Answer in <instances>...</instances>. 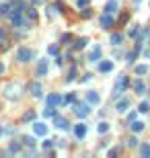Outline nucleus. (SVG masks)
Segmentation results:
<instances>
[{
  "label": "nucleus",
  "mask_w": 150,
  "mask_h": 158,
  "mask_svg": "<svg viewBox=\"0 0 150 158\" xmlns=\"http://www.w3.org/2000/svg\"><path fill=\"white\" fill-rule=\"evenodd\" d=\"M127 86V78L121 74V76H117V82H115V86H113V99H119V94L126 90Z\"/></svg>",
  "instance_id": "obj_1"
},
{
  "label": "nucleus",
  "mask_w": 150,
  "mask_h": 158,
  "mask_svg": "<svg viewBox=\"0 0 150 158\" xmlns=\"http://www.w3.org/2000/svg\"><path fill=\"white\" fill-rule=\"evenodd\" d=\"M19 90H21V86H19V84L8 82V84L4 86V94H6V99H19Z\"/></svg>",
  "instance_id": "obj_2"
},
{
  "label": "nucleus",
  "mask_w": 150,
  "mask_h": 158,
  "mask_svg": "<svg viewBox=\"0 0 150 158\" xmlns=\"http://www.w3.org/2000/svg\"><path fill=\"white\" fill-rule=\"evenodd\" d=\"M17 60H19V62H29V60H33V49H29V47H19V49H17Z\"/></svg>",
  "instance_id": "obj_3"
},
{
  "label": "nucleus",
  "mask_w": 150,
  "mask_h": 158,
  "mask_svg": "<svg viewBox=\"0 0 150 158\" xmlns=\"http://www.w3.org/2000/svg\"><path fill=\"white\" fill-rule=\"evenodd\" d=\"M47 70H49V62H47V57H41L37 64V76H45Z\"/></svg>",
  "instance_id": "obj_4"
},
{
  "label": "nucleus",
  "mask_w": 150,
  "mask_h": 158,
  "mask_svg": "<svg viewBox=\"0 0 150 158\" xmlns=\"http://www.w3.org/2000/svg\"><path fill=\"white\" fill-rule=\"evenodd\" d=\"M74 113H76L78 117H86V115H89V105H86V103H76V105H74Z\"/></svg>",
  "instance_id": "obj_5"
},
{
  "label": "nucleus",
  "mask_w": 150,
  "mask_h": 158,
  "mask_svg": "<svg viewBox=\"0 0 150 158\" xmlns=\"http://www.w3.org/2000/svg\"><path fill=\"white\" fill-rule=\"evenodd\" d=\"M33 132H35V135H47V125L41 123V121H35L33 123Z\"/></svg>",
  "instance_id": "obj_6"
},
{
  "label": "nucleus",
  "mask_w": 150,
  "mask_h": 158,
  "mask_svg": "<svg viewBox=\"0 0 150 158\" xmlns=\"http://www.w3.org/2000/svg\"><path fill=\"white\" fill-rule=\"evenodd\" d=\"M62 97L60 94H56V92H52V94H47V101H45V105H52V107H56V105H62Z\"/></svg>",
  "instance_id": "obj_7"
},
{
  "label": "nucleus",
  "mask_w": 150,
  "mask_h": 158,
  "mask_svg": "<svg viewBox=\"0 0 150 158\" xmlns=\"http://www.w3.org/2000/svg\"><path fill=\"white\" fill-rule=\"evenodd\" d=\"M86 103H91V105H99V103H101V97H99V92H95V90H89V92H86Z\"/></svg>",
  "instance_id": "obj_8"
},
{
  "label": "nucleus",
  "mask_w": 150,
  "mask_h": 158,
  "mask_svg": "<svg viewBox=\"0 0 150 158\" xmlns=\"http://www.w3.org/2000/svg\"><path fill=\"white\" fill-rule=\"evenodd\" d=\"M127 107H130V99H119L115 103V111H119V113L127 111Z\"/></svg>",
  "instance_id": "obj_9"
},
{
  "label": "nucleus",
  "mask_w": 150,
  "mask_h": 158,
  "mask_svg": "<svg viewBox=\"0 0 150 158\" xmlns=\"http://www.w3.org/2000/svg\"><path fill=\"white\" fill-rule=\"evenodd\" d=\"M97 60H101V47L99 45H95L89 54V62H97Z\"/></svg>",
  "instance_id": "obj_10"
},
{
  "label": "nucleus",
  "mask_w": 150,
  "mask_h": 158,
  "mask_svg": "<svg viewBox=\"0 0 150 158\" xmlns=\"http://www.w3.org/2000/svg\"><path fill=\"white\" fill-rule=\"evenodd\" d=\"M29 90H31V94H33V97H41V92H43V86H41L39 82H31Z\"/></svg>",
  "instance_id": "obj_11"
},
{
  "label": "nucleus",
  "mask_w": 150,
  "mask_h": 158,
  "mask_svg": "<svg viewBox=\"0 0 150 158\" xmlns=\"http://www.w3.org/2000/svg\"><path fill=\"white\" fill-rule=\"evenodd\" d=\"M74 135H76L78 140H82V138L86 135V125H84V123H78L76 127H74Z\"/></svg>",
  "instance_id": "obj_12"
},
{
  "label": "nucleus",
  "mask_w": 150,
  "mask_h": 158,
  "mask_svg": "<svg viewBox=\"0 0 150 158\" xmlns=\"http://www.w3.org/2000/svg\"><path fill=\"white\" fill-rule=\"evenodd\" d=\"M54 125H56L58 129H64V132H66V129L70 127V125H68V121H66L64 117H56V119H54Z\"/></svg>",
  "instance_id": "obj_13"
},
{
  "label": "nucleus",
  "mask_w": 150,
  "mask_h": 158,
  "mask_svg": "<svg viewBox=\"0 0 150 158\" xmlns=\"http://www.w3.org/2000/svg\"><path fill=\"white\" fill-rule=\"evenodd\" d=\"M117 11V0H109L107 4H105V12H109V14H113Z\"/></svg>",
  "instance_id": "obj_14"
},
{
  "label": "nucleus",
  "mask_w": 150,
  "mask_h": 158,
  "mask_svg": "<svg viewBox=\"0 0 150 158\" xmlns=\"http://www.w3.org/2000/svg\"><path fill=\"white\" fill-rule=\"evenodd\" d=\"M111 25H113V19L109 17V12H107V14H103V17H101V27H103V29H107V27H111Z\"/></svg>",
  "instance_id": "obj_15"
},
{
  "label": "nucleus",
  "mask_w": 150,
  "mask_h": 158,
  "mask_svg": "<svg viewBox=\"0 0 150 158\" xmlns=\"http://www.w3.org/2000/svg\"><path fill=\"white\" fill-rule=\"evenodd\" d=\"M99 70H101V72H111V70H113V62H109V60H107V62H101V64H99Z\"/></svg>",
  "instance_id": "obj_16"
},
{
  "label": "nucleus",
  "mask_w": 150,
  "mask_h": 158,
  "mask_svg": "<svg viewBox=\"0 0 150 158\" xmlns=\"http://www.w3.org/2000/svg\"><path fill=\"white\" fill-rule=\"evenodd\" d=\"M134 90H136L138 94H144V92H146V86H144V82H142V80H136V82H134Z\"/></svg>",
  "instance_id": "obj_17"
},
{
  "label": "nucleus",
  "mask_w": 150,
  "mask_h": 158,
  "mask_svg": "<svg viewBox=\"0 0 150 158\" xmlns=\"http://www.w3.org/2000/svg\"><path fill=\"white\" fill-rule=\"evenodd\" d=\"M144 127H146V125L142 123V121H132V129H134L136 134H138V132H144Z\"/></svg>",
  "instance_id": "obj_18"
},
{
  "label": "nucleus",
  "mask_w": 150,
  "mask_h": 158,
  "mask_svg": "<svg viewBox=\"0 0 150 158\" xmlns=\"http://www.w3.org/2000/svg\"><path fill=\"white\" fill-rule=\"evenodd\" d=\"M86 43H89V41H86V37H80V39H76V43H74V49H82V47H84Z\"/></svg>",
  "instance_id": "obj_19"
},
{
  "label": "nucleus",
  "mask_w": 150,
  "mask_h": 158,
  "mask_svg": "<svg viewBox=\"0 0 150 158\" xmlns=\"http://www.w3.org/2000/svg\"><path fill=\"white\" fill-rule=\"evenodd\" d=\"M121 39H123V35H121V33H113V35H111V43H113V45H119V43H121Z\"/></svg>",
  "instance_id": "obj_20"
},
{
  "label": "nucleus",
  "mask_w": 150,
  "mask_h": 158,
  "mask_svg": "<svg viewBox=\"0 0 150 158\" xmlns=\"http://www.w3.org/2000/svg\"><path fill=\"white\" fill-rule=\"evenodd\" d=\"M45 117H56V111H54V107L52 105H45V111H43Z\"/></svg>",
  "instance_id": "obj_21"
},
{
  "label": "nucleus",
  "mask_w": 150,
  "mask_h": 158,
  "mask_svg": "<svg viewBox=\"0 0 150 158\" xmlns=\"http://www.w3.org/2000/svg\"><path fill=\"white\" fill-rule=\"evenodd\" d=\"M97 129H99V134H107V132H109V123H107V121H103V123H99V127H97Z\"/></svg>",
  "instance_id": "obj_22"
},
{
  "label": "nucleus",
  "mask_w": 150,
  "mask_h": 158,
  "mask_svg": "<svg viewBox=\"0 0 150 158\" xmlns=\"http://www.w3.org/2000/svg\"><path fill=\"white\" fill-rule=\"evenodd\" d=\"M146 72H148L146 64H140V66H136V74H140V76H142V74H146Z\"/></svg>",
  "instance_id": "obj_23"
},
{
  "label": "nucleus",
  "mask_w": 150,
  "mask_h": 158,
  "mask_svg": "<svg viewBox=\"0 0 150 158\" xmlns=\"http://www.w3.org/2000/svg\"><path fill=\"white\" fill-rule=\"evenodd\" d=\"M140 154L142 156H150V144H144V146L140 148Z\"/></svg>",
  "instance_id": "obj_24"
},
{
  "label": "nucleus",
  "mask_w": 150,
  "mask_h": 158,
  "mask_svg": "<svg viewBox=\"0 0 150 158\" xmlns=\"http://www.w3.org/2000/svg\"><path fill=\"white\" fill-rule=\"evenodd\" d=\"M35 119V111H27L23 115V121H33Z\"/></svg>",
  "instance_id": "obj_25"
},
{
  "label": "nucleus",
  "mask_w": 150,
  "mask_h": 158,
  "mask_svg": "<svg viewBox=\"0 0 150 158\" xmlns=\"http://www.w3.org/2000/svg\"><path fill=\"white\" fill-rule=\"evenodd\" d=\"M74 76H76V68H70L68 76H66V82H72V80H74Z\"/></svg>",
  "instance_id": "obj_26"
},
{
  "label": "nucleus",
  "mask_w": 150,
  "mask_h": 158,
  "mask_svg": "<svg viewBox=\"0 0 150 158\" xmlns=\"http://www.w3.org/2000/svg\"><path fill=\"white\" fill-rule=\"evenodd\" d=\"M64 105H68V103H74V92H68V94H66V97H64Z\"/></svg>",
  "instance_id": "obj_27"
},
{
  "label": "nucleus",
  "mask_w": 150,
  "mask_h": 158,
  "mask_svg": "<svg viewBox=\"0 0 150 158\" xmlns=\"http://www.w3.org/2000/svg\"><path fill=\"white\" fill-rule=\"evenodd\" d=\"M148 109H150V105H148V101L140 103V113H148Z\"/></svg>",
  "instance_id": "obj_28"
},
{
  "label": "nucleus",
  "mask_w": 150,
  "mask_h": 158,
  "mask_svg": "<svg viewBox=\"0 0 150 158\" xmlns=\"http://www.w3.org/2000/svg\"><path fill=\"white\" fill-rule=\"evenodd\" d=\"M8 150H11V152H19V150H21V146H19V144H14V142H12L11 146H8Z\"/></svg>",
  "instance_id": "obj_29"
},
{
  "label": "nucleus",
  "mask_w": 150,
  "mask_h": 158,
  "mask_svg": "<svg viewBox=\"0 0 150 158\" xmlns=\"http://www.w3.org/2000/svg\"><path fill=\"white\" fill-rule=\"evenodd\" d=\"M91 0H78V8H86Z\"/></svg>",
  "instance_id": "obj_30"
},
{
  "label": "nucleus",
  "mask_w": 150,
  "mask_h": 158,
  "mask_svg": "<svg viewBox=\"0 0 150 158\" xmlns=\"http://www.w3.org/2000/svg\"><path fill=\"white\" fill-rule=\"evenodd\" d=\"M47 51H49L52 56H56V54H58V45H49V49H47Z\"/></svg>",
  "instance_id": "obj_31"
},
{
  "label": "nucleus",
  "mask_w": 150,
  "mask_h": 158,
  "mask_svg": "<svg viewBox=\"0 0 150 158\" xmlns=\"http://www.w3.org/2000/svg\"><path fill=\"white\" fill-rule=\"evenodd\" d=\"M127 146H138V140H136V138H130V140H127Z\"/></svg>",
  "instance_id": "obj_32"
},
{
  "label": "nucleus",
  "mask_w": 150,
  "mask_h": 158,
  "mask_svg": "<svg viewBox=\"0 0 150 158\" xmlns=\"http://www.w3.org/2000/svg\"><path fill=\"white\" fill-rule=\"evenodd\" d=\"M8 11H11V8H8L6 4H2V6H0V14H8Z\"/></svg>",
  "instance_id": "obj_33"
},
{
  "label": "nucleus",
  "mask_w": 150,
  "mask_h": 158,
  "mask_svg": "<svg viewBox=\"0 0 150 158\" xmlns=\"http://www.w3.org/2000/svg\"><path fill=\"white\" fill-rule=\"evenodd\" d=\"M130 121H136V113H130V115H127V123H130Z\"/></svg>",
  "instance_id": "obj_34"
},
{
  "label": "nucleus",
  "mask_w": 150,
  "mask_h": 158,
  "mask_svg": "<svg viewBox=\"0 0 150 158\" xmlns=\"http://www.w3.org/2000/svg\"><path fill=\"white\" fill-rule=\"evenodd\" d=\"M136 33H138V27H132V29H130V37H134Z\"/></svg>",
  "instance_id": "obj_35"
},
{
  "label": "nucleus",
  "mask_w": 150,
  "mask_h": 158,
  "mask_svg": "<svg viewBox=\"0 0 150 158\" xmlns=\"http://www.w3.org/2000/svg\"><path fill=\"white\" fill-rule=\"evenodd\" d=\"M33 142H35L33 138H25V144H29V146H33Z\"/></svg>",
  "instance_id": "obj_36"
},
{
  "label": "nucleus",
  "mask_w": 150,
  "mask_h": 158,
  "mask_svg": "<svg viewBox=\"0 0 150 158\" xmlns=\"http://www.w3.org/2000/svg\"><path fill=\"white\" fill-rule=\"evenodd\" d=\"M43 148H52V140H45L43 142Z\"/></svg>",
  "instance_id": "obj_37"
},
{
  "label": "nucleus",
  "mask_w": 150,
  "mask_h": 158,
  "mask_svg": "<svg viewBox=\"0 0 150 158\" xmlns=\"http://www.w3.org/2000/svg\"><path fill=\"white\" fill-rule=\"evenodd\" d=\"M144 56H146V57H150V49H146V51H144Z\"/></svg>",
  "instance_id": "obj_38"
},
{
  "label": "nucleus",
  "mask_w": 150,
  "mask_h": 158,
  "mask_svg": "<svg viewBox=\"0 0 150 158\" xmlns=\"http://www.w3.org/2000/svg\"><path fill=\"white\" fill-rule=\"evenodd\" d=\"M2 72H4V64H0V74H2Z\"/></svg>",
  "instance_id": "obj_39"
},
{
  "label": "nucleus",
  "mask_w": 150,
  "mask_h": 158,
  "mask_svg": "<svg viewBox=\"0 0 150 158\" xmlns=\"http://www.w3.org/2000/svg\"><path fill=\"white\" fill-rule=\"evenodd\" d=\"M132 2H134V4H140V2H142V0H132Z\"/></svg>",
  "instance_id": "obj_40"
},
{
  "label": "nucleus",
  "mask_w": 150,
  "mask_h": 158,
  "mask_svg": "<svg viewBox=\"0 0 150 158\" xmlns=\"http://www.w3.org/2000/svg\"><path fill=\"white\" fill-rule=\"evenodd\" d=\"M0 135H2V127H0Z\"/></svg>",
  "instance_id": "obj_41"
},
{
  "label": "nucleus",
  "mask_w": 150,
  "mask_h": 158,
  "mask_svg": "<svg viewBox=\"0 0 150 158\" xmlns=\"http://www.w3.org/2000/svg\"><path fill=\"white\" fill-rule=\"evenodd\" d=\"M148 45H150V39H148Z\"/></svg>",
  "instance_id": "obj_42"
}]
</instances>
